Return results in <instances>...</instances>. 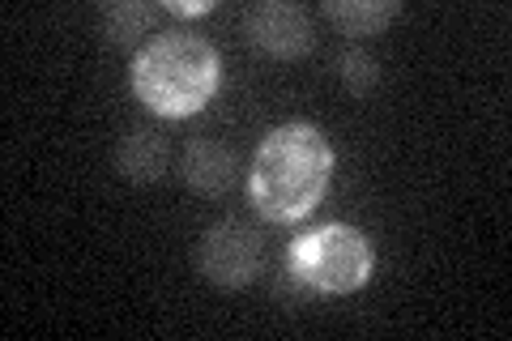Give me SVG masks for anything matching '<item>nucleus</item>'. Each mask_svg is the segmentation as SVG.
Returning a JSON list of instances; mask_svg holds the SVG:
<instances>
[{"instance_id": "6e6552de", "label": "nucleus", "mask_w": 512, "mask_h": 341, "mask_svg": "<svg viewBox=\"0 0 512 341\" xmlns=\"http://www.w3.org/2000/svg\"><path fill=\"white\" fill-rule=\"evenodd\" d=\"M402 5L397 0H333L325 5V18L342 30L346 39H367V35H380L389 26Z\"/></svg>"}, {"instance_id": "20e7f679", "label": "nucleus", "mask_w": 512, "mask_h": 341, "mask_svg": "<svg viewBox=\"0 0 512 341\" xmlns=\"http://www.w3.org/2000/svg\"><path fill=\"white\" fill-rule=\"evenodd\" d=\"M261 256H265L261 235H256L248 222L227 218V222H214L210 231L201 235L197 269H201V278L218 290H244L248 282H256V273H261Z\"/></svg>"}, {"instance_id": "f257e3e1", "label": "nucleus", "mask_w": 512, "mask_h": 341, "mask_svg": "<svg viewBox=\"0 0 512 341\" xmlns=\"http://www.w3.org/2000/svg\"><path fill=\"white\" fill-rule=\"evenodd\" d=\"M333 175V145L312 124L274 128L252 158L248 197L269 222H299L320 205Z\"/></svg>"}, {"instance_id": "423d86ee", "label": "nucleus", "mask_w": 512, "mask_h": 341, "mask_svg": "<svg viewBox=\"0 0 512 341\" xmlns=\"http://www.w3.org/2000/svg\"><path fill=\"white\" fill-rule=\"evenodd\" d=\"M180 180L197 197H227L239 180V162L227 145L201 137V141H188V150L180 158Z\"/></svg>"}, {"instance_id": "7ed1b4c3", "label": "nucleus", "mask_w": 512, "mask_h": 341, "mask_svg": "<svg viewBox=\"0 0 512 341\" xmlns=\"http://www.w3.org/2000/svg\"><path fill=\"white\" fill-rule=\"evenodd\" d=\"M372 243L363 231L346 222L320 226V231L303 235L291 252H286V269L312 290V295H355L372 278Z\"/></svg>"}, {"instance_id": "0eeeda50", "label": "nucleus", "mask_w": 512, "mask_h": 341, "mask_svg": "<svg viewBox=\"0 0 512 341\" xmlns=\"http://www.w3.org/2000/svg\"><path fill=\"white\" fill-rule=\"evenodd\" d=\"M167 162H171L167 133H158V128H150V124L128 128V133L116 141V171L124 175V180H133V184L163 180Z\"/></svg>"}, {"instance_id": "9d476101", "label": "nucleus", "mask_w": 512, "mask_h": 341, "mask_svg": "<svg viewBox=\"0 0 512 341\" xmlns=\"http://www.w3.org/2000/svg\"><path fill=\"white\" fill-rule=\"evenodd\" d=\"M338 81L346 86V94L367 99L380 86V60L367 47H346V52H338Z\"/></svg>"}, {"instance_id": "f03ea898", "label": "nucleus", "mask_w": 512, "mask_h": 341, "mask_svg": "<svg viewBox=\"0 0 512 341\" xmlns=\"http://www.w3.org/2000/svg\"><path fill=\"white\" fill-rule=\"evenodd\" d=\"M222 86V60L210 39L192 30H163L133 60V90L154 116H197Z\"/></svg>"}, {"instance_id": "1a4fd4ad", "label": "nucleus", "mask_w": 512, "mask_h": 341, "mask_svg": "<svg viewBox=\"0 0 512 341\" xmlns=\"http://www.w3.org/2000/svg\"><path fill=\"white\" fill-rule=\"evenodd\" d=\"M150 22H154V9L141 5V0H111V5H103V13H99L107 43H133V39L146 35Z\"/></svg>"}, {"instance_id": "39448f33", "label": "nucleus", "mask_w": 512, "mask_h": 341, "mask_svg": "<svg viewBox=\"0 0 512 341\" xmlns=\"http://www.w3.org/2000/svg\"><path fill=\"white\" fill-rule=\"evenodd\" d=\"M244 30H248V43L261 47L274 60H303L316 43L308 9L286 5V0H265V5L248 9Z\"/></svg>"}, {"instance_id": "9b49d317", "label": "nucleus", "mask_w": 512, "mask_h": 341, "mask_svg": "<svg viewBox=\"0 0 512 341\" xmlns=\"http://www.w3.org/2000/svg\"><path fill=\"white\" fill-rule=\"evenodd\" d=\"M175 18H201V13H210V5H205V0H171L167 5Z\"/></svg>"}]
</instances>
